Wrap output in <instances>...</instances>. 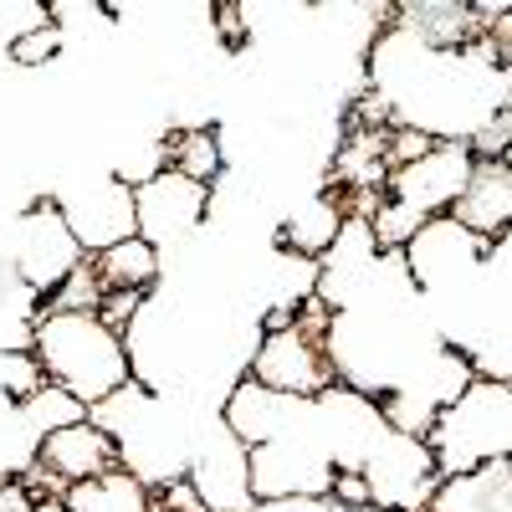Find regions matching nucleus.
<instances>
[{"mask_svg": "<svg viewBox=\"0 0 512 512\" xmlns=\"http://www.w3.org/2000/svg\"><path fill=\"white\" fill-rule=\"evenodd\" d=\"M31 354L41 359V374L62 384L67 395H77L88 410L134 379L123 333L108 328L98 313H41Z\"/></svg>", "mask_w": 512, "mask_h": 512, "instance_id": "obj_1", "label": "nucleus"}, {"mask_svg": "<svg viewBox=\"0 0 512 512\" xmlns=\"http://www.w3.org/2000/svg\"><path fill=\"white\" fill-rule=\"evenodd\" d=\"M477 169V154L466 139H441L425 159L405 164L390 175V185H384L374 216H369V231L379 241V251H405V241L436 216H451L466 180H472Z\"/></svg>", "mask_w": 512, "mask_h": 512, "instance_id": "obj_2", "label": "nucleus"}, {"mask_svg": "<svg viewBox=\"0 0 512 512\" xmlns=\"http://www.w3.org/2000/svg\"><path fill=\"white\" fill-rule=\"evenodd\" d=\"M328 333H333V313L318 303V297H308V303L292 313V323L267 328L262 338H256V349L246 359V374L256 384H267V390H277V395L323 400L338 384Z\"/></svg>", "mask_w": 512, "mask_h": 512, "instance_id": "obj_3", "label": "nucleus"}, {"mask_svg": "<svg viewBox=\"0 0 512 512\" xmlns=\"http://www.w3.org/2000/svg\"><path fill=\"white\" fill-rule=\"evenodd\" d=\"M88 262V251L77 246V236L67 231L62 210L52 195H36L21 216H16V236H11V267L26 287L41 292V303Z\"/></svg>", "mask_w": 512, "mask_h": 512, "instance_id": "obj_4", "label": "nucleus"}, {"mask_svg": "<svg viewBox=\"0 0 512 512\" xmlns=\"http://www.w3.org/2000/svg\"><path fill=\"white\" fill-rule=\"evenodd\" d=\"M216 210V195L210 185H195L175 169H159L144 185H134V216H139V236L164 256V251H180L200 236V226L210 221Z\"/></svg>", "mask_w": 512, "mask_h": 512, "instance_id": "obj_5", "label": "nucleus"}, {"mask_svg": "<svg viewBox=\"0 0 512 512\" xmlns=\"http://www.w3.org/2000/svg\"><path fill=\"white\" fill-rule=\"evenodd\" d=\"M67 231L77 236V246L88 256L113 251L118 241L139 236V216H134V185L118 175H93L82 185H67L62 195H52Z\"/></svg>", "mask_w": 512, "mask_h": 512, "instance_id": "obj_6", "label": "nucleus"}, {"mask_svg": "<svg viewBox=\"0 0 512 512\" xmlns=\"http://www.w3.org/2000/svg\"><path fill=\"white\" fill-rule=\"evenodd\" d=\"M492 251H497L492 241L472 236L456 216H436V221H425V226L405 241L400 262L410 267L415 287L436 292V287H461L466 277H477Z\"/></svg>", "mask_w": 512, "mask_h": 512, "instance_id": "obj_7", "label": "nucleus"}, {"mask_svg": "<svg viewBox=\"0 0 512 512\" xmlns=\"http://www.w3.org/2000/svg\"><path fill=\"white\" fill-rule=\"evenodd\" d=\"M190 487L200 492V502L210 512H246L256 497H251V451L236 441V431L216 415L210 436L195 441L190 451Z\"/></svg>", "mask_w": 512, "mask_h": 512, "instance_id": "obj_8", "label": "nucleus"}, {"mask_svg": "<svg viewBox=\"0 0 512 512\" xmlns=\"http://www.w3.org/2000/svg\"><path fill=\"white\" fill-rule=\"evenodd\" d=\"M36 461L47 466L62 487L93 482V477L113 472V466H123L118 441L103 431V425H93V420H77V425H67V431H52L47 441H41Z\"/></svg>", "mask_w": 512, "mask_h": 512, "instance_id": "obj_9", "label": "nucleus"}, {"mask_svg": "<svg viewBox=\"0 0 512 512\" xmlns=\"http://www.w3.org/2000/svg\"><path fill=\"white\" fill-rule=\"evenodd\" d=\"M451 216L472 236L497 246L502 231L512 226V164L507 159H477L472 180H466V190H461Z\"/></svg>", "mask_w": 512, "mask_h": 512, "instance_id": "obj_10", "label": "nucleus"}, {"mask_svg": "<svg viewBox=\"0 0 512 512\" xmlns=\"http://www.w3.org/2000/svg\"><path fill=\"white\" fill-rule=\"evenodd\" d=\"M349 210L344 200H338L333 190H313L292 205V216L282 221V251L287 256H303V262H323V256L333 251L338 231H344Z\"/></svg>", "mask_w": 512, "mask_h": 512, "instance_id": "obj_11", "label": "nucleus"}, {"mask_svg": "<svg viewBox=\"0 0 512 512\" xmlns=\"http://www.w3.org/2000/svg\"><path fill=\"white\" fill-rule=\"evenodd\" d=\"M425 512H512V461H482L477 472L441 477Z\"/></svg>", "mask_w": 512, "mask_h": 512, "instance_id": "obj_12", "label": "nucleus"}, {"mask_svg": "<svg viewBox=\"0 0 512 512\" xmlns=\"http://www.w3.org/2000/svg\"><path fill=\"white\" fill-rule=\"evenodd\" d=\"M67 512H154V487L139 482L128 466H113V472L67 487Z\"/></svg>", "mask_w": 512, "mask_h": 512, "instance_id": "obj_13", "label": "nucleus"}, {"mask_svg": "<svg viewBox=\"0 0 512 512\" xmlns=\"http://www.w3.org/2000/svg\"><path fill=\"white\" fill-rule=\"evenodd\" d=\"M93 272H98L103 297L108 292H154V282L164 277V256L144 236H134V241H118L113 251L93 256Z\"/></svg>", "mask_w": 512, "mask_h": 512, "instance_id": "obj_14", "label": "nucleus"}, {"mask_svg": "<svg viewBox=\"0 0 512 512\" xmlns=\"http://www.w3.org/2000/svg\"><path fill=\"white\" fill-rule=\"evenodd\" d=\"M164 169H175V175L195 180V185H216L226 175V149H221V134L216 128H175V134H164Z\"/></svg>", "mask_w": 512, "mask_h": 512, "instance_id": "obj_15", "label": "nucleus"}, {"mask_svg": "<svg viewBox=\"0 0 512 512\" xmlns=\"http://www.w3.org/2000/svg\"><path fill=\"white\" fill-rule=\"evenodd\" d=\"M41 323V292L16 277V267H0V354H31Z\"/></svg>", "mask_w": 512, "mask_h": 512, "instance_id": "obj_16", "label": "nucleus"}, {"mask_svg": "<svg viewBox=\"0 0 512 512\" xmlns=\"http://www.w3.org/2000/svg\"><path fill=\"white\" fill-rule=\"evenodd\" d=\"M21 415H26V425H31V431L41 436V441H47L52 431H67V425H77V420H88V405H82L77 395H67L62 390V384H41V390L21 405Z\"/></svg>", "mask_w": 512, "mask_h": 512, "instance_id": "obj_17", "label": "nucleus"}, {"mask_svg": "<svg viewBox=\"0 0 512 512\" xmlns=\"http://www.w3.org/2000/svg\"><path fill=\"white\" fill-rule=\"evenodd\" d=\"M47 374H41V359L36 354H0V400L6 405H26Z\"/></svg>", "mask_w": 512, "mask_h": 512, "instance_id": "obj_18", "label": "nucleus"}, {"mask_svg": "<svg viewBox=\"0 0 512 512\" xmlns=\"http://www.w3.org/2000/svg\"><path fill=\"white\" fill-rule=\"evenodd\" d=\"M62 41H67V31L57 26V21H47V26H36V31H26L16 47L6 52V62L11 67H21V72H41L57 52H62Z\"/></svg>", "mask_w": 512, "mask_h": 512, "instance_id": "obj_19", "label": "nucleus"}, {"mask_svg": "<svg viewBox=\"0 0 512 512\" xmlns=\"http://www.w3.org/2000/svg\"><path fill=\"white\" fill-rule=\"evenodd\" d=\"M41 497L21 482V477H6V472H0V512H31Z\"/></svg>", "mask_w": 512, "mask_h": 512, "instance_id": "obj_20", "label": "nucleus"}, {"mask_svg": "<svg viewBox=\"0 0 512 512\" xmlns=\"http://www.w3.org/2000/svg\"><path fill=\"white\" fill-rule=\"evenodd\" d=\"M31 512H67V502H62V497H41Z\"/></svg>", "mask_w": 512, "mask_h": 512, "instance_id": "obj_21", "label": "nucleus"}]
</instances>
